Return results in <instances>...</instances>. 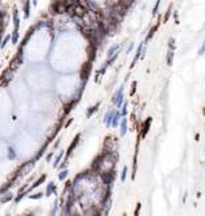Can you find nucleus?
Masks as SVG:
<instances>
[{
    "label": "nucleus",
    "mask_w": 205,
    "mask_h": 216,
    "mask_svg": "<svg viewBox=\"0 0 205 216\" xmlns=\"http://www.w3.org/2000/svg\"><path fill=\"white\" fill-rule=\"evenodd\" d=\"M80 138H81V134H76V137L73 138V140H72V143L70 145H69V147H67V150L66 151H65V161H67V158H69V157H70L72 154H73V151L74 150H76V147L78 146V143H80Z\"/></svg>",
    "instance_id": "1"
},
{
    "label": "nucleus",
    "mask_w": 205,
    "mask_h": 216,
    "mask_svg": "<svg viewBox=\"0 0 205 216\" xmlns=\"http://www.w3.org/2000/svg\"><path fill=\"white\" fill-rule=\"evenodd\" d=\"M50 11L53 14H64L66 12V6H65L64 0H54L50 7Z\"/></svg>",
    "instance_id": "2"
},
{
    "label": "nucleus",
    "mask_w": 205,
    "mask_h": 216,
    "mask_svg": "<svg viewBox=\"0 0 205 216\" xmlns=\"http://www.w3.org/2000/svg\"><path fill=\"white\" fill-rule=\"evenodd\" d=\"M91 62H85V64L81 66V72H80V77H81V80H83L84 82L88 80V77H89V74H91Z\"/></svg>",
    "instance_id": "3"
},
{
    "label": "nucleus",
    "mask_w": 205,
    "mask_h": 216,
    "mask_svg": "<svg viewBox=\"0 0 205 216\" xmlns=\"http://www.w3.org/2000/svg\"><path fill=\"white\" fill-rule=\"evenodd\" d=\"M151 123H153V119H151V118H147L146 120H144V122L142 123V128H141V138H144V137L147 135V132H148V130H150Z\"/></svg>",
    "instance_id": "4"
},
{
    "label": "nucleus",
    "mask_w": 205,
    "mask_h": 216,
    "mask_svg": "<svg viewBox=\"0 0 205 216\" xmlns=\"http://www.w3.org/2000/svg\"><path fill=\"white\" fill-rule=\"evenodd\" d=\"M78 100H80V96L77 99H74V100L69 101L67 104H65V107H64V116H67L69 113L72 112V111L74 110V107H76L77 103H78Z\"/></svg>",
    "instance_id": "5"
},
{
    "label": "nucleus",
    "mask_w": 205,
    "mask_h": 216,
    "mask_svg": "<svg viewBox=\"0 0 205 216\" xmlns=\"http://www.w3.org/2000/svg\"><path fill=\"white\" fill-rule=\"evenodd\" d=\"M96 50H97V46L96 45H92V43H89V46H88V58H89V62H92L93 60H95V57H96Z\"/></svg>",
    "instance_id": "6"
},
{
    "label": "nucleus",
    "mask_w": 205,
    "mask_h": 216,
    "mask_svg": "<svg viewBox=\"0 0 205 216\" xmlns=\"http://www.w3.org/2000/svg\"><path fill=\"white\" fill-rule=\"evenodd\" d=\"M120 112L119 111H113V115H112V122H111V127H117L120 123Z\"/></svg>",
    "instance_id": "7"
},
{
    "label": "nucleus",
    "mask_w": 205,
    "mask_h": 216,
    "mask_svg": "<svg viewBox=\"0 0 205 216\" xmlns=\"http://www.w3.org/2000/svg\"><path fill=\"white\" fill-rule=\"evenodd\" d=\"M57 192V186H55V184H54V181H50L49 183V185H47V188H46V192H45V196H51L53 193H55Z\"/></svg>",
    "instance_id": "8"
},
{
    "label": "nucleus",
    "mask_w": 205,
    "mask_h": 216,
    "mask_svg": "<svg viewBox=\"0 0 205 216\" xmlns=\"http://www.w3.org/2000/svg\"><path fill=\"white\" fill-rule=\"evenodd\" d=\"M64 157H65V151H59V154L57 155L54 158V161H53V167H58V165L62 162V159H64Z\"/></svg>",
    "instance_id": "9"
},
{
    "label": "nucleus",
    "mask_w": 205,
    "mask_h": 216,
    "mask_svg": "<svg viewBox=\"0 0 205 216\" xmlns=\"http://www.w3.org/2000/svg\"><path fill=\"white\" fill-rule=\"evenodd\" d=\"M126 134H127V119L123 118L122 120H120V135L124 137Z\"/></svg>",
    "instance_id": "10"
},
{
    "label": "nucleus",
    "mask_w": 205,
    "mask_h": 216,
    "mask_svg": "<svg viewBox=\"0 0 205 216\" xmlns=\"http://www.w3.org/2000/svg\"><path fill=\"white\" fill-rule=\"evenodd\" d=\"M99 107H100V103H96L93 107H89L88 110H86V118H88V119L91 118V116H92L93 113H95L96 111L99 110Z\"/></svg>",
    "instance_id": "11"
},
{
    "label": "nucleus",
    "mask_w": 205,
    "mask_h": 216,
    "mask_svg": "<svg viewBox=\"0 0 205 216\" xmlns=\"http://www.w3.org/2000/svg\"><path fill=\"white\" fill-rule=\"evenodd\" d=\"M49 145H50V143H49V142H47V140H46V142H45V145H43V146L41 147L39 153H38V154L35 155V158H34V161H38V159H39L41 157H42V155L45 154V151H46V149H47V146H49Z\"/></svg>",
    "instance_id": "12"
},
{
    "label": "nucleus",
    "mask_w": 205,
    "mask_h": 216,
    "mask_svg": "<svg viewBox=\"0 0 205 216\" xmlns=\"http://www.w3.org/2000/svg\"><path fill=\"white\" fill-rule=\"evenodd\" d=\"M112 115H113V111H108L104 116V123L107 127H111V122H112Z\"/></svg>",
    "instance_id": "13"
},
{
    "label": "nucleus",
    "mask_w": 205,
    "mask_h": 216,
    "mask_svg": "<svg viewBox=\"0 0 205 216\" xmlns=\"http://www.w3.org/2000/svg\"><path fill=\"white\" fill-rule=\"evenodd\" d=\"M11 200H14V195L11 193V192H7L6 195L0 199V203L4 204V203H8V201H11Z\"/></svg>",
    "instance_id": "14"
},
{
    "label": "nucleus",
    "mask_w": 205,
    "mask_h": 216,
    "mask_svg": "<svg viewBox=\"0 0 205 216\" xmlns=\"http://www.w3.org/2000/svg\"><path fill=\"white\" fill-rule=\"evenodd\" d=\"M43 196H45L43 192H38V193H34V195H28V199H30V200H39V199H42Z\"/></svg>",
    "instance_id": "15"
},
{
    "label": "nucleus",
    "mask_w": 205,
    "mask_h": 216,
    "mask_svg": "<svg viewBox=\"0 0 205 216\" xmlns=\"http://www.w3.org/2000/svg\"><path fill=\"white\" fill-rule=\"evenodd\" d=\"M173 60H174V53H173V50H170V52L167 53V58H166V62H167L169 66L173 65Z\"/></svg>",
    "instance_id": "16"
},
{
    "label": "nucleus",
    "mask_w": 205,
    "mask_h": 216,
    "mask_svg": "<svg viewBox=\"0 0 205 216\" xmlns=\"http://www.w3.org/2000/svg\"><path fill=\"white\" fill-rule=\"evenodd\" d=\"M67 174H69V170H67V169H64V170H61L58 173V180H59V181H64V180H66Z\"/></svg>",
    "instance_id": "17"
},
{
    "label": "nucleus",
    "mask_w": 205,
    "mask_h": 216,
    "mask_svg": "<svg viewBox=\"0 0 205 216\" xmlns=\"http://www.w3.org/2000/svg\"><path fill=\"white\" fill-rule=\"evenodd\" d=\"M158 26H159V23H156V25L154 26L153 28H151V30H150V33H148V35H147V38H146V41H150L151 38L154 37V34H155V31L158 30Z\"/></svg>",
    "instance_id": "18"
},
{
    "label": "nucleus",
    "mask_w": 205,
    "mask_h": 216,
    "mask_svg": "<svg viewBox=\"0 0 205 216\" xmlns=\"http://www.w3.org/2000/svg\"><path fill=\"white\" fill-rule=\"evenodd\" d=\"M57 209H58V199H55V201H54V207H53L50 216H55V213H57Z\"/></svg>",
    "instance_id": "19"
},
{
    "label": "nucleus",
    "mask_w": 205,
    "mask_h": 216,
    "mask_svg": "<svg viewBox=\"0 0 205 216\" xmlns=\"http://www.w3.org/2000/svg\"><path fill=\"white\" fill-rule=\"evenodd\" d=\"M127 172H128V167L127 166H124L123 167V172H122V177H120V180H122L123 183L126 181V177H127Z\"/></svg>",
    "instance_id": "20"
},
{
    "label": "nucleus",
    "mask_w": 205,
    "mask_h": 216,
    "mask_svg": "<svg viewBox=\"0 0 205 216\" xmlns=\"http://www.w3.org/2000/svg\"><path fill=\"white\" fill-rule=\"evenodd\" d=\"M28 15H30V3L26 1L25 3V16L26 18H28Z\"/></svg>",
    "instance_id": "21"
},
{
    "label": "nucleus",
    "mask_w": 205,
    "mask_h": 216,
    "mask_svg": "<svg viewBox=\"0 0 205 216\" xmlns=\"http://www.w3.org/2000/svg\"><path fill=\"white\" fill-rule=\"evenodd\" d=\"M170 14H172V6L169 7L167 12H166V15H165V19H163V23H166V22L169 20V18H170Z\"/></svg>",
    "instance_id": "22"
},
{
    "label": "nucleus",
    "mask_w": 205,
    "mask_h": 216,
    "mask_svg": "<svg viewBox=\"0 0 205 216\" xmlns=\"http://www.w3.org/2000/svg\"><path fill=\"white\" fill-rule=\"evenodd\" d=\"M54 154H55L54 151H50L49 154H46V158H45V159H46V162H51V159H53V157H54Z\"/></svg>",
    "instance_id": "23"
},
{
    "label": "nucleus",
    "mask_w": 205,
    "mask_h": 216,
    "mask_svg": "<svg viewBox=\"0 0 205 216\" xmlns=\"http://www.w3.org/2000/svg\"><path fill=\"white\" fill-rule=\"evenodd\" d=\"M141 208H142V204L138 203L136 204V209L134 211V216H139V211H141Z\"/></svg>",
    "instance_id": "24"
},
{
    "label": "nucleus",
    "mask_w": 205,
    "mask_h": 216,
    "mask_svg": "<svg viewBox=\"0 0 205 216\" xmlns=\"http://www.w3.org/2000/svg\"><path fill=\"white\" fill-rule=\"evenodd\" d=\"M8 158L9 159H14L15 158V153H14V150L11 149V147H9V153H8Z\"/></svg>",
    "instance_id": "25"
},
{
    "label": "nucleus",
    "mask_w": 205,
    "mask_h": 216,
    "mask_svg": "<svg viewBox=\"0 0 205 216\" xmlns=\"http://www.w3.org/2000/svg\"><path fill=\"white\" fill-rule=\"evenodd\" d=\"M135 91H136V81H134V82H132V88H131V92H130V95H131V96H132V95L135 93Z\"/></svg>",
    "instance_id": "26"
},
{
    "label": "nucleus",
    "mask_w": 205,
    "mask_h": 216,
    "mask_svg": "<svg viewBox=\"0 0 205 216\" xmlns=\"http://www.w3.org/2000/svg\"><path fill=\"white\" fill-rule=\"evenodd\" d=\"M120 115H123V116L127 115V103H124V105H123V110H122V113H120Z\"/></svg>",
    "instance_id": "27"
},
{
    "label": "nucleus",
    "mask_w": 205,
    "mask_h": 216,
    "mask_svg": "<svg viewBox=\"0 0 205 216\" xmlns=\"http://www.w3.org/2000/svg\"><path fill=\"white\" fill-rule=\"evenodd\" d=\"M169 46H170V50L174 49V38H170L169 39Z\"/></svg>",
    "instance_id": "28"
},
{
    "label": "nucleus",
    "mask_w": 205,
    "mask_h": 216,
    "mask_svg": "<svg viewBox=\"0 0 205 216\" xmlns=\"http://www.w3.org/2000/svg\"><path fill=\"white\" fill-rule=\"evenodd\" d=\"M205 53V41H204V43H202V46H201V49L198 50V55H202Z\"/></svg>",
    "instance_id": "29"
},
{
    "label": "nucleus",
    "mask_w": 205,
    "mask_h": 216,
    "mask_svg": "<svg viewBox=\"0 0 205 216\" xmlns=\"http://www.w3.org/2000/svg\"><path fill=\"white\" fill-rule=\"evenodd\" d=\"M159 3H161V0H156V4H155V7H154V11H153V14H154V15H155V14H156V11H158Z\"/></svg>",
    "instance_id": "30"
},
{
    "label": "nucleus",
    "mask_w": 205,
    "mask_h": 216,
    "mask_svg": "<svg viewBox=\"0 0 205 216\" xmlns=\"http://www.w3.org/2000/svg\"><path fill=\"white\" fill-rule=\"evenodd\" d=\"M72 123H73V119L70 118V119H69V120H67V122H66V123H65V124H64V128H67V127H69V126L72 124Z\"/></svg>",
    "instance_id": "31"
},
{
    "label": "nucleus",
    "mask_w": 205,
    "mask_h": 216,
    "mask_svg": "<svg viewBox=\"0 0 205 216\" xmlns=\"http://www.w3.org/2000/svg\"><path fill=\"white\" fill-rule=\"evenodd\" d=\"M59 142H61V137H59V138H57V142H55V143H54V149H57V147H58Z\"/></svg>",
    "instance_id": "32"
},
{
    "label": "nucleus",
    "mask_w": 205,
    "mask_h": 216,
    "mask_svg": "<svg viewBox=\"0 0 205 216\" xmlns=\"http://www.w3.org/2000/svg\"><path fill=\"white\" fill-rule=\"evenodd\" d=\"M25 216H34V213H27V215H25Z\"/></svg>",
    "instance_id": "33"
}]
</instances>
